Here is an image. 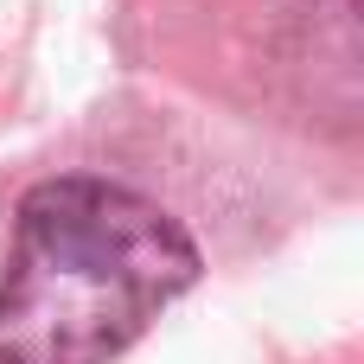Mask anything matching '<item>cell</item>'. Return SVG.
I'll return each instance as SVG.
<instances>
[{
    "instance_id": "obj_1",
    "label": "cell",
    "mask_w": 364,
    "mask_h": 364,
    "mask_svg": "<svg viewBox=\"0 0 364 364\" xmlns=\"http://www.w3.org/2000/svg\"><path fill=\"white\" fill-rule=\"evenodd\" d=\"M198 243L147 192L96 173L19 198L0 275V364H109L192 282Z\"/></svg>"
}]
</instances>
